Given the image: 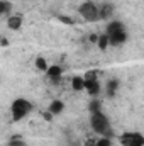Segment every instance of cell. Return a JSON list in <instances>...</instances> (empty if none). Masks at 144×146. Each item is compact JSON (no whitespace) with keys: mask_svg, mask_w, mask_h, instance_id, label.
<instances>
[{"mask_svg":"<svg viewBox=\"0 0 144 146\" xmlns=\"http://www.w3.org/2000/svg\"><path fill=\"white\" fill-rule=\"evenodd\" d=\"M90 127L98 136H105V138H114L115 136L114 129H112V124H110V119L104 110L90 114Z\"/></svg>","mask_w":144,"mask_h":146,"instance_id":"cell-1","label":"cell"},{"mask_svg":"<svg viewBox=\"0 0 144 146\" xmlns=\"http://www.w3.org/2000/svg\"><path fill=\"white\" fill-rule=\"evenodd\" d=\"M34 110V104L24 97H17L12 100L10 104V115H12V121L14 122H20L24 121L26 117H29V114Z\"/></svg>","mask_w":144,"mask_h":146,"instance_id":"cell-2","label":"cell"},{"mask_svg":"<svg viewBox=\"0 0 144 146\" xmlns=\"http://www.w3.org/2000/svg\"><path fill=\"white\" fill-rule=\"evenodd\" d=\"M78 12L87 22H97L98 21V5L93 0H85L78 7Z\"/></svg>","mask_w":144,"mask_h":146,"instance_id":"cell-3","label":"cell"},{"mask_svg":"<svg viewBox=\"0 0 144 146\" xmlns=\"http://www.w3.org/2000/svg\"><path fill=\"white\" fill-rule=\"evenodd\" d=\"M119 143L122 146H144V136L139 131H127L119 136Z\"/></svg>","mask_w":144,"mask_h":146,"instance_id":"cell-4","label":"cell"},{"mask_svg":"<svg viewBox=\"0 0 144 146\" xmlns=\"http://www.w3.org/2000/svg\"><path fill=\"white\" fill-rule=\"evenodd\" d=\"M44 73H46V76L49 78V82L54 83V85H59V83L63 82V68H61L59 65H49L48 70Z\"/></svg>","mask_w":144,"mask_h":146,"instance_id":"cell-5","label":"cell"},{"mask_svg":"<svg viewBox=\"0 0 144 146\" xmlns=\"http://www.w3.org/2000/svg\"><path fill=\"white\" fill-rule=\"evenodd\" d=\"M83 82H85L83 90L88 94V97H90V99L98 97V95L102 94V85H100L98 78H95V80H83Z\"/></svg>","mask_w":144,"mask_h":146,"instance_id":"cell-6","label":"cell"},{"mask_svg":"<svg viewBox=\"0 0 144 146\" xmlns=\"http://www.w3.org/2000/svg\"><path fill=\"white\" fill-rule=\"evenodd\" d=\"M108 46H114V48H119L122 44L127 42L129 39V34H127V29H122L119 33H114V34H108Z\"/></svg>","mask_w":144,"mask_h":146,"instance_id":"cell-7","label":"cell"},{"mask_svg":"<svg viewBox=\"0 0 144 146\" xmlns=\"http://www.w3.org/2000/svg\"><path fill=\"white\" fill-rule=\"evenodd\" d=\"M114 14H115V7H114V3H110V2H104V3H100L98 5V21H110L112 17H114Z\"/></svg>","mask_w":144,"mask_h":146,"instance_id":"cell-8","label":"cell"},{"mask_svg":"<svg viewBox=\"0 0 144 146\" xmlns=\"http://www.w3.org/2000/svg\"><path fill=\"white\" fill-rule=\"evenodd\" d=\"M119 87H120V82L117 78H110V80H107V83L104 87V92H105V95L108 99H114L119 92Z\"/></svg>","mask_w":144,"mask_h":146,"instance_id":"cell-9","label":"cell"},{"mask_svg":"<svg viewBox=\"0 0 144 146\" xmlns=\"http://www.w3.org/2000/svg\"><path fill=\"white\" fill-rule=\"evenodd\" d=\"M22 24H24V17L19 15V14H10L7 17V27L10 31H19L22 29Z\"/></svg>","mask_w":144,"mask_h":146,"instance_id":"cell-10","label":"cell"},{"mask_svg":"<svg viewBox=\"0 0 144 146\" xmlns=\"http://www.w3.org/2000/svg\"><path fill=\"white\" fill-rule=\"evenodd\" d=\"M122 29H127V27H126V24L120 19H110V21H107V26H105V34L108 36V34L119 33Z\"/></svg>","mask_w":144,"mask_h":146,"instance_id":"cell-11","label":"cell"},{"mask_svg":"<svg viewBox=\"0 0 144 146\" xmlns=\"http://www.w3.org/2000/svg\"><path fill=\"white\" fill-rule=\"evenodd\" d=\"M63 110H65V102L63 100H59V99H54V100H51L49 102V107H48V112L54 117V115H59V114H63Z\"/></svg>","mask_w":144,"mask_h":146,"instance_id":"cell-12","label":"cell"},{"mask_svg":"<svg viewBox=\"0 0 144 146\" xmlns=\"http://www.w3.org/2000/svg\"><path fill=\"white\" fill-rule=\"evenodd\" d=\"M100 110H104L102 100H100L98 97L90 99V102H88V112H90V114H93V112H100Z\"/></svg>","mask_w":144,"mask_h":146,"instance_id":"cell-13","label":"cell"},{"mask_svg":"<svg viewBox=\"0 0 144 146\" xmlns=\"http://www.w3.org/2000/svg\"><path fill=\"white\" fill-rule=\"evenodd\" d=\"M97 48L100 49V51H105V49H108L110 46H108V37H107V34L104 33V34H98V37H97Z\"/></svg>","mask_w":144,"mask_h":146,"instance_id":"cell-14","label":"cell"},{"mask_svg":"<svg viewBox=\"0 0 144 146\" xmlns=\"http://www.w3.org/2000/svg\"><path fill=\"white\" fill-rule=\"evenodd\" d=\"M10 12H12V3L7 2V0H0V19H2L3 15L9 17Z\"/></svg>","mask_w":144,"mask_h":146,"instance_id":"cell-15","label":"cell"},{"mask_svg":"<svg viewBox=\"0 0 144 146\" xmlns=\"http://www.w3.org/2000/svg\"><path fill=\"white\" fill-rule=\"evenodd\" d=\"M83 85H85L83 76L76 75V76H73L71 78V88L75 90V92H81V90H83Z\"/></svg>","mask_w":144,"mask_h":146,"instance_id":"cell-16","label":"cell"},{"mask_svg":"<svg viewBox=\"0 0 144 146\" xmlns=\"http://www.w3.org/2000/svg\"><path fill=\"white\" fill-rule=\"evenodd\" d=\"M5 146H27V141H26L22 136H14V138H10V139L7 141Z\"/></svg>","mask_w":144,"mask_h":146,"instance_id":"cell-17","label":"cell"},{"mask_svg":"<svg viewBox=\"0 0 144 146\" xmlns=\"http://www.w3.org/2000/svg\"><path fill=\"white\" fill-rule=\"evenodd\" d=\"M34 65H36V68L39 70V72H46L48 70V61H46V58H42V56H37L36 61H34Z\"/></svg>","mask_w":144,"mask_h":146,"instance_id":"cell-18","label":"cell"},{"mask_svg":"<svg viewBox=\"0 0 144 146\" xmlns=\"http://www.w3.org/2000/svg\"><path fill=\"white\" fill-rule=\"evenodd\" d=\"M95 146H112V138H105V136H100L95 139Z\"/></svg>","mask_w":144,"mask_h":146,"instance_id":"cell-19","label":"cell"},{"mask_svg":"<svg viewBox=\"0 0 144 146\" xmlns=\"http://www.w3.org/2000/svg\"><path fill=\"white\" fill-rule=\"evenodd\" d=\"M95 78H98V72L97 70H88L83 75V80H95Z\"/></svg>","mask_w":144,"mask_h":146,"instance_id":"cell-20","label":"cell"},{"mask_svg":"<svg viewBox=\"0 0 144 146\" xmlns=\"http://www.w3.org/2000/svg\"><path fill=\"white\" fill-rule=\"evenodd\" d=\"M61 22H65V24H68V26H73V21H71V17H68V15H59L58 17Z\"/></svg>","mask_w":144,"mask_h":146,"instance_id":"cell-21","label":"cell"},{"mask_svg":"<svg viewBox=\"0 0 144 146\" xmlns=\"http://www.w3.org/2000/svg\"><path fill=\"white\" fill-rule=\"evenodd\" d=\"M42 117H44L46 121H51V119H53V115H51V114H49L48 110H46V112H42Z\"/></svg>","mask_w":144,"mask_h":146,"instance_id":"cell-22","label":"cell"},{"mask_svg":"<svg viewBox=\"0 0 144 146\" xmlns=\"http://www.w3.org/2000/svg\"><path fill=\"white\" fill-rule=\"evenodd\" d=\"M83 146H95V139H87L83 143Z\"/></svg>","mask_w":144,"mask_h":146,"instance_id":"cell-23","label":"cell"},{"mask_svg":"<svg viewBox=\"0 0 144 146\" xmlns=\"http://www.w3.org/2000/svg\"><path fill=\"white\" fill-rule=\"evenodd\" d=\"M97 34H90V37H88V39H90V42H97Z\"/></svg>","mask_w":144,"mask_h":146,"instance_id":"cell-24","label":"cell"}]
</instances>
